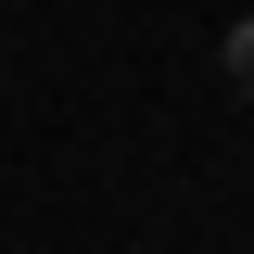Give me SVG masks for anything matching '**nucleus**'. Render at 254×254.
<instances>
[{"mask_svg": "<svg viewBox=\"0 0 254 254\" xmlns=\"http://www.w3.org/2000/svg\"><path fill=\"white\" fill-rule=\"evenodd\" d=\"M216 76H229V89H254V13H229V38H216Z\"/></svg>", "mask_w": 254, "mask_h": 254, "instance_id": "nucleus-1", "label": "nucleus"}]
</instances>
